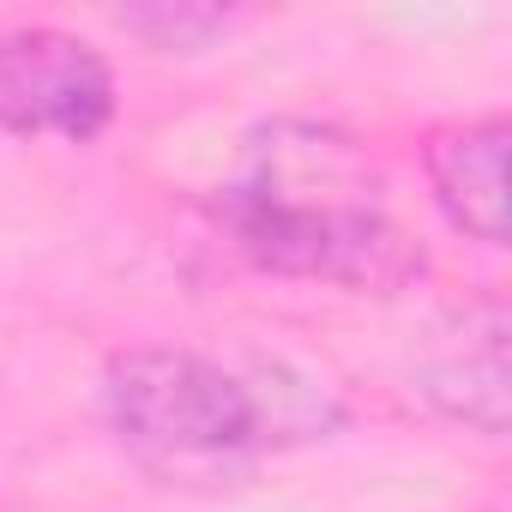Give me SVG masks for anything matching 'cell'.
<instances>
[{
    "instance_id": "cell-3",
    "label": "cell",
    "mask_w": 512,
    "mask_h": 512,
    "mask_svg": "<svg viewBox=\"0 0 512 512\" xmlns=\"http://www.w3.org/2000/svg\"><path fill=\"white\" fill-rule=\"evenodd\" d=\"M115 115L109 61L49 25L0 31V133L19 139H97Z\"/></svg>"
},
{
    "instance_id": "cell-5",
    "label": "cell",
    "mask_w": 512,
    "mask_h": 512,
    "mask_svg": "<svg viewBox=\"0 0 512 512\" xmlns=\"http://www.w3.org/2000/svg\"><path fill=\"white\" fill-rule=\"evenodd\" d=\"M506 145H512L506 115L434 127L422 145L434 205L446 211L452 229H464L482 247H506Z\"/></svg>"
},
{
    "instance_id": "cell-2",
    "label": "cell",
    "mask_w": 512,
    "mask_h": 512,
    "mask_svg": "<svg viewBox=\"0 0 512 512\" xmlns=\"http://www.w3.org/2000/svg\"><path fill=\"white\" fill-rule=\"evenodd\" d=\"M103 398L115 434L157 470H217L272 434L266 398L199 350H121L109 356Z\"/></svg>"
},
{
    "instance_id": "cell-6",
    "label": "cell",
    "mask_w": 512,
    "mask_h": 512,
    "mask_svg": "<svg viewBox=\"0 0 512 512\" xmlns=\"http://www.w3.org/2000/svg\"><path fill=\"white\" fill-rule=\"evenodd\" d=\"M115 25L145 37L151 49H199L229 25V13H217V7H127V13H115Z\"/></svg>"
},
{
    "instance_id": "cell-4",
    "label": "cell",
    "mask_w": 512,
    "mask_h": 512,
    "mask_svg": "<svg viewBox=\"0 0 512 512\" xmlns=\"http://www.w3.org/2000/svg\"><path fill=\"white\" fill-rule=\"evenodd\" d=\"M422 392L440 416L500 440L506 434V302L482 296L452 308L422 350Z\"/></svg>"
},
{
    "instance_id": "cell-1",
    "label": "cell",
    "mask_w": 512,
    "mask_h": 512,
    "mask_svg": "<svg viewBox=\"0 0 512 512\" xmlns=\"http://www.w3.org/2000/svg\"><path fill=\"white\" fill-rule=\"evenodd\" d=\"M229 235L253 266L356 296H398L422 278V247L386 217L368 151L332 127L278 121L253 139L247 175L223 199Z\"/></svg>"
}]
</instances>
